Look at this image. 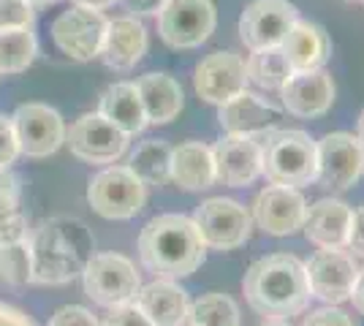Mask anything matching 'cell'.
<instances>
[{
	"label": "cell",
	"instance_id": "obj_41",
	"mask_svg": "<svg viewBox=\"0 0 364 326\" xmlns=\"http://www.w3.org/2000/svg\"><path fill=\"white\" fill-rule=\"evenodd\" d=\"M350 302H353V308L364 315V269H359V278L353 283V291H350Z\"/></svg>",
	"mask_w": 364,
	"mask_h": 326
},
{
	"label": "cell",
	"instance_id": "obj_42",
	"mask_svg": "<svg viewBox=\"0 0 364 326\" xmlns=\"http://www.w3.org/2000/svg\"><path fill=\"white\" fill-rule=\"evenodd\" d=\"M74 6H82V9H95V11H104L109 6L120 3V0H71Z\"/></svg>",
	"mask_w": 364,
	"mask_h": 326
},
{
	"label": "cell",
	"instance_id": "obj_27",
	"mask_svg": "<svg viewBox=\"0 0 364 326\" xmlns=\"http://www.w3.org/2000/svg\"><path fill=\"white\" fill-rule=\"evenodd\" d=\"M245 71H247V82H253L258 90H267V93H280V87L294 74L280 47L250 52V58L245 60Z\"/></svg>",
	"mask_w": 364,
	"mask_h": 326
},
{
	"label": "cell",
	"instance_id": "obj_18",
	"mask_svg": "<svg viewBox=\"0 0 364 326\" xmlns=\"http://www.w3.org/2000/svg\"><path fill=\"white\" fill-rule=\"evenodd\" d=\"M215 183L228 188L250 185L261 174V141L256 136H226L213 147Z\"/></svg>",
	"mask_w": 364,
	"mask_h": 326
},
{
	"label": "cell",
	"instance_id": "obj_43",
	"mask_svg": "<svg viewBox=\"0 0 364 326\" xmlns=\"http://www.w3.org/2000/svg\"><path fill=\"white\" fill-rule=\"evenodd\" d=\"M261 326H291L289 321H283V318H267Z\"/></svg>",
	"mask_w": 364,
	"mask_h": 326
},
{
	"label": "cell",
	"instance_id": "obj_30",
	"mask_svg": "<svg viewBox=\"0 0 364 326\" xmlns=\"http://www.w3.org/2000/svg\"><path fill=\"white\" fill-rule=\"evenodd\" d=\"M188 324L191 326H240V308L231 296L220 291L198 296L191 302L188 310Z\"/></svg>",
	"mask_w": 364,
	"mask_h": 326
},
{
	"label": "cell",
	"instance_id": "obj_32",
	"mask_svg": "<svg viewBox=\"0 0 364 326\" xmlns=\"http://www.w3.org/2000/svg\"><path fill=\"white\" fill-rule=\"evenodd\" d=\"M36 11L28 0H0V31L33 28Z\"/></svg>",
	"mask_w": 364,
	"mask_h": 326
},
{
	"label": "cell",
	"instance_id": "obj_16",
	"mask_svg": "<svg viewBox=\"0 0 364 326\" xmlns=\"http://www.w3.org/2000/svg\"><path fill=\"white\" fill-rule=\"evenodd\" d=\"M304 210H307V202L299 193V188L267 185L253 199L250 217L261 232L272 237H291L302 229Z\"/></svg>",
	"mask_w": 364,
	"mask_h": 326
},
{
	"label": "cell",
	"instance_id": "obj_9",
	"mask_svg": "<svg viewBox=\"0 0 364 326\" xmlns=\"http://www.w3.org/2000/svg\"><path fill=\"white\" fill-rule=\"evenodd\" d=\"M109 19L95 9L71 6L52 22V38L65 58L76 63H90L101 55Z\"/></svg>",
	"mask_w": 364,
	"mask_h": 326
},
{
	"label": "cell",
	"instance_id": "obj_29",
	"mask_svg": "<svg viewBox=\"0 0 364 326\" xmlns=\"http://www.w3.org/2000/svg\"><path fill=\"white\" fill-rule=\"evenodd\" d=\"M38 52V41L33 28H11L0 31V77L3 74H22L31 68Z\"/></svg>",
	"mask_w": 364,
	"mask_h": 326
},
{
	"label": "cell",
	"instance_id": "obj_3",
	"mask_svg": "<svg viewBox=\"0 0 364 326\" xmlns=\"http://www.w3.org/2000/svg\"><path fill=\"white\" fill-rule=\"evenodd\" d=\"M242 291L247 305L264 318H283L302 313L310 299L304 264L291 253H272L250 264Z\"/></svg>",
	"mask_w": 364,
	"mask_h": 326
},
{
	"label": "cell",
	"instance_id": "obj_11",
	"mask_svg": "<svg viewBox=\"0 0 364 326\" xmlns=\"http://www.w3.org/2000/svg\"><path fill=\"white\" fill-rule=\"evenodd\" d=\"M19 156L49 158L65 144V123L60 112L46 104H22L11 114Z\"/></svg>",
	"mask_w": 364,
	"mask_h": 326
},
{
	"label": "cell",
	"instance_id": "obj_20",
	"mask_svg": "<svg viewBox=\"0 0 364 326\" xmlns=\"http://www.w3.org/2000/svg\"><path fill=\"white\" fill-rule=\"evenodd\" d=\"M280 49L289 60L291 71H318L332 58V38L316 22L296 19L294 28L286 33V38L280 41Z\"/></svg>",
	"mask_w": 364,
	"mask_h": 326
},
{
	"label": "cell",
	"instance_id": "obj_40",
	"mask_svg": "<svg viewBox=\"0 0 364 326\" xmlns=\"http://www.w3.org/2000/svg\"><path fill=\"white\" fill-rule=\"evenodd\" d=\"M120 3L131 14H158L166 0H120Z\"/></svg>",
	"mask_w": 364,
	"mask_h": 326
},
{
	"label": "cell",
	"instance_id": "obj_21",
	"mask_svg": "<svg viewBox=\"0 0 364 326\" xmlns=\"http://www.w3.org/2000/svg\"><path fill=\"white\" fill-rule=\"evenodd\" d=\"M350 210L340 199H318L304 210L302 232L307 242L318 245V248H346L350 229Z\"/></svg>",
	"mask_w": 364,
	"mask_h": 326
},
{
	"label": "cell",
	"instance_id": "obj_23",
	"mask_svg": "<svg viewBox=\"0 0 364 326\" xmlns=\"http://www.w3.org/2000/svg\"><path fill=\"white\" fill-rule=\"evenodd\" d=\"M147 52V31L136 16H117L109 19L107 36L101 44V60L114 71L134 68Z\"/></svg>",
	"mask_w": 364,
	"mask_h": 326
},
{
	"label": "cell",
	"instance_id": "obj_22",
	"mask_svg": "<svg viewBox=\"0 0 364 326\" xmlns=\"http://www.w3.org/2000/svg\"><path fill=\"white\" fill-rule=\"evenodd\" d=\"M136 308L152 326H185L188 324V310H191V299L188 291L180 288L174 280L155 278L152 283L141 286L136 294Z\"/></svg>",
	"mask_w": 364,
	"mask_h": 326
},
{
	"label": "cell",
	"instance_id": "obj_1",
	"mask_svg": "<svg viewBox=\"0 0 364 326\" xmlns=\"http://www.w3.org/2000/svg\"><path fill=\"white\" fill-rule=\"evenodd\" d=\"M28 239L33 259L31 283L38 286H65L82 278L87 261L95 256V237L79 217H49Z\"/></svg>",
	"mask_w": 364,
	"mask_h": 326
},
{
	"label": "cell",
	"instance_id": "obj_17",
	"mask_svg": "<svg viewBox=\"0 0 364 326\" xmlns=\"http://www.w3.org/2000/svg\"><path fill=\"white\" fill-rule=\"evenodd\" d=\"M280 101L283 109L294 114V117H302V120H313L326 114L334 104V82L329 71H299V74H291L289 82L280 87Z\"/></svg>",
	"mask_w": 364,
	"mask_h": 326
},
{
	"label": "cell",
	"instance_id": "obj_45",
	"mask_svg": "<svg viewBox=\"0 0 364 326\" xmlns=\"http://www.w3.org/2000/svg\"><path fill=\"white\" fill-rule=\"evenodd\" d=\"M28 3H31L33 9H36V6H46V3H52V0H28Z\"/></svg>",
	"mask_w": 364,
	"mask_h": 326
},
{
	"label": "cell",
	"instance_id": "obj_46",
	"mask_svg": "<svg viewBox=\"0 0 364 326\" xmlns=\"http://www.w3.org/2000/svg\"><path fill=\"white\" fill-rule=\"evenodd\" d=\"M188 326H191V324H188Z\"/></svg>",
	"mask_w": 364,
	"mask_h": 326
},
{
	"label": "cell",
	"instance_id": "obj_31",
	"mask_svg": "<svg viewBox=\"0 0 364 326\" xmlns=\"http://www.w3.org/2000/svg\"><path fill=\"white\" fill-rule=\"evenodd\" d=\"M0 280L9 286H28L33 280V259H31V239H19L11 245L0 248Z\"/></svg>",
	"mask_w": 364,
	"mask_h": 326
},
{
	"label": "cell",
	"instance_id": "obj_13",
	"mask_svg": "<svg viewBox=\"0 0 364 326\" xmlns=\"http://www.w3.org/2000/svg\"><path fill=\"white\" fill-rule=\"evenodd\" d=\"M296 19L299 11L289 0H253L240 16V38L250 52L280 47Z\"/></svg>",
	"mask_w": 364,
	"mask_h": 326
},
{
	"label": "cell",
	"instance_id": "obj_7",
	"mask_svg": "<svg viewBox=\"0 0 364 326\" xmlns=\"http://www.w3.org/2000/svg\"><path fill=\"white\" fill-rule=\"evenodd\" d=\"M218 11L213 0H166L158 11V33L171 49L201 47L215 31Z\"/></svg>",
	"mask_w": 364,
	"mask_h": 326
},
{
	"label": "cell",
	"instance_id": "obj_26",
	"mask_svg": "<svg viewBox=\"0 0 364 326\" xmlns=\"http://www.w3.org/2000/svg\"><path fill=\"white\" fill-rule=\"evenodd\" d=\"M98 114L107 117L114 128H120L125 136H136L147 125L144 107H141V98H139L134 82H117V85L107 87L101 95Z\"/></svg>",
	"mask_w": 364,
	"mask_h": 326
},
{
	"label": "cell",
	"instance_id": "obj_6",
	"mask_svg": "<svg viewBox=\"0 0 364 326\" xmlns=\"http://www.w3.org/2000/svg\"><path fill=\"white\" fill-rule=\"evenodd\" d=\"M147 202V185L128 166H107L87 185V204L107 220H128L139 215Z\"/></svg>",
	"mask_w": 364,
	"mask_h": 326
},
{
	"label": "cell",
	"instance_id": "obj_44",
	"mask_svg": "<svg viewBox=\"0 0 364 326\" xmlns=\"http://www.w3.org/2000/svg\"><path fill=\"white\" fill-rule=\"evenodd\" d=\"M356 139L362 141V147H364V112L359 114V136H356Z\"/></svg>",
	"mask_w": 364,
	"mask_h": 326
},
{
	"label": "cell",
	"instance_id": "obj_12",
	"mask_svg": "<svg viewBox=\"0 0 364 326\" xmlns=\"http://www.w3.org/2000/svg\"><path fill=\"white\" fill-rule=\"evenodd\" d=\"M307 288L310 296L321 299L323 305H340L350 299L353 283L359 278L356 259L346 253V248H321L307 264Z\"/></svg>",
	"mask_w": 364,
	"mask_h": 326
},
{
	"label": "cell",
	"instance_id": "obj_15",
	"mask_svg": "<svg viewBox=\"0 0 364 326\" xmlns=\"http://www.w3.org/2000/svg\"><path fill=\"white\" fill-rule=\"evenodd\" d=\"M193 87L201 101L223 107L226 101L237 98L247 90V71L245 60L234 52H213L196 65Z\"/></svg>",
	"mask_w": 364,
	"mask_h": 326
},
{
	"label": "cell",
	"instance_id": "obj_8",
	"mask_svg": "<svg viewBox=\"0 0 364 326\" xmlns=\"http://www.w3.org/2000/svg\"><path fill=\"white\" fill-rule=\"evenodd\" d=\"M204 245L213 250H234L245 245L253 232V217L240 202L234 199H207L196 207L193 215Z\"/></svg>",
	"mask_w": 364,
	"mask_h": 326
},
{
	"label": "cell",
	"instance_id": "obj_24",
	"mask_svg": "<svg viewBox=\"0 0 364 326\" xmlns=\"http://www.w3.org/2000/svg\"><path fill=\"white\" fill-rule=\"evenodd\" d=\"M136 93L144 107V117L152 125L171 123L185 107L180 82L168 74H144L136 79Z\"/></svg>",
	"mask_w": 364,
	"mask_h": 326
},
{
	"label": "cell",
	"instance_id": "obj_10",
	"mask_svg": "<svg viewBox=\"0 0 364 326\" xmlns=\"http://www.w3.org/2000/svg\"><path fill=\"white\" fill-rule=\"evenodd\" d=\"M65 144L71 147V156L79 161L92 166H107L120 161L122 153L128 150V136L98 112H87L76 117L71 131H65Z\"/></svg>",
	"mask_w": 364,
	"mask_h": 326
},
{
	"label": "cell",
	"instance_id": "obj_38",
	"mask_svg": "<svg viewBox=\"0 0 364 326\" xmlns=\"http://www.w3.org/2000/svg\"><path fill=\"white\" fill-rule=\"evenodd\" d=\"M346 248L353 250L356 256H362L364 259V207H359L353 217H350V229H348V242H346Z\"/></svg>",
	"mask_w": 364,
	"mask_h": 326
},
{
	"label": "cell",
	"instance_id": "obj_19",
	"mask_svg": "<svg viewBox=\"0 0 364 326\" xmlns=\"http://www.w3.org/2000/svg\"><path fill=\"white\" fill-rule=\"evenodd\" d=\"M277 120V109L256 93H240L218 107V123L226 136H261L269 134Z\"/></svg>",
	"mask_w": 364,
	"mask_h": 326
},
{
	"label": "cell",
	"instance_id": "obj_36",
	"mask_svg": "<svg viewBox=\"0 0 364 326\" xmlns=\"http://www.w3.org/2000/svg\"><path fill=\"white\" fill-rule=\"evenodd\" d=\"M25 237H28V217L22 215V210L0 217V248L11 245V242H19Z\"/></svg>",
	"mask_w": 364,
	"mask_h": 326
},
{
	"label": "cell",
	"instance_id": "obj_4",
	"mask_svg": "<svg viewBox=\"0 0 364 326\" xmlns=\"http://www.w3.org/2000/svg\"><path fill=\"white\" fill-rule=\"evenodd\" d=\"M261 174L272 185L302 188L318 180L316 141L296 128H272L261 141Z\"/></svg>",
	"mask_w": 364,
	"mask_h": 326
},
{
	"label": "cell",
	"instance_id": "obj_28",
	"mask_svg": "<svg viewBox=\"0 0 364 326\" xmlns=\"http://www.w3.org/2000/svg\"><path fill=\"white\" fill-rule=\"evenodd\" d=\"M171 144L164 139H147L131 156L128 169L136 174L144 185H166L171 180Z\"/></svg>",
	"mask_w": 364,
	"mask_h": 326
},
{
	"label": "cell",
	"instance_id": "obj_37",
	"mask_svg": "<svg viewBox=\"0 0 364 326\" xmlns=\"http://www.w3.org/2000/svg\"><path fill=\"white\" fill-rule=\"evenodd\" d=\"M302 326H353V321H350L348 313H343L337 305H329V308L310 313Z\"/></svg>",
	"mask_w": 364,
	"mask_h": 326
},
{
	"label": "cell",
	"instance_id": "obj_34",
	"mask_svg": "<svg viewBox=\"0 0 364 326\" xmlns=\"http://www.w3.org/2000/svg\"><path fill=\"white\" fill-rule=\"evenodd\" d=\"M16 156H19V144H16L11 117L0 114V171L11 169V163L16 161Z\"/></svg>",
	"mask_w": 364,
	"mask_h": 326
},
{
	"label": "cell",
	"instance_id": "obj_33",
	"mask_svg": "<svg viewBox=\"0 0 364 326\" xmlns=\"http://www.w3.org/2000/svg\"><path fill=\"white\" fill-rule=\"evenodd\" d=\"M46 326H101V324H98V318L87 308H82V305H65L60 310H55V315L49 318Z\"/></svg>",
	"mask_w": 364,
	"mask_h": 326
},
{
	"label": "cell",
	"instance_id": "obj_25",
	"mask_svg": "<svg viewBox=\"0 0 364 326\" xmlns=\"http://www.w3.org/2000/svg\"><path fill=\"white\" fill-rule=\"evenodd\" d=\"M171 180L182 190H207L215 185L213 147L201 141H185L171 150Z\"/></svg>",
	"mask_w": 364,
	"mask_h": 326
},
{
	"label": "cell",
	"instance_id": "obj_14",
	"mask_svg": "<svg viewBox=\"0 0 364 326\" xmlns=\"http://www.w3.org/2000/svg\"><path fill=\"white\" fill-rule=\"evenodd\" d=\"M318 180L332 190H348L364 174V147L353 134H326L316 141Z\"/></svg>",
	"mask_w": 364,
	"mask_h": 326
},
{
	"label": "cell",
	"instance_id": "obj_39",
	"mask_svg": "<svg viewBox=\"0 0 364 326\" xmlns=\"http://www.w3.org/2000/svg\"><path fill=\"white\" fill-rule=\"evenodd\" d=\"M0 326H36L28 313L16 310L11 305L0 302Z\"/></svg>",
	"mask_w": 364,
	"mask_h": 326
},
{
	"label": "cell",
	"instance_id": "obj_5",
	"mask_svg": "<svg viewBox=\"0 0 364 326\" xmlns=\"http://www.w3.org/2000/svg\"><path fill=\"white\" fill-rule=\"evenodd\" d=\"M85 294L101 308H120L134 302L141 288L136 266L120 253H95L82 272Z\"/></svg>",
	"mask_w": 364,
	"mask_h": 326
},
{
	"label": "cell",
	"instance_id": "obj_2",
	"mask_svg": "<svg viewBox=\"0 0 364 326\" xmlns=\"http://www.w3.org/2000/svg\"><path fill=\"white\" fill-rule=\"evenodd\" d=\"M207 245L193 217L158 215L139 234V259L155 278L180 280L204 264Z\"/></svg>",
	"mask_w": 364,
	"mask_h": 326
},
{
	"label": "cell",
	"instance_id": "obj_35",
	"mask_svg": "<svg viewBox=\"0 0 364 326\" xmlns=\"http://www.w3.org/2000/svg\"><path fill=\"white\" fill-rule=\"evenodd\" d=\"M101 326H152L150 318L136 308V302H128L120 308H112L107 315V321Z\"/></svg>",
	"mask_w": 364,
	"mask_h": 326
}]
</instances>
